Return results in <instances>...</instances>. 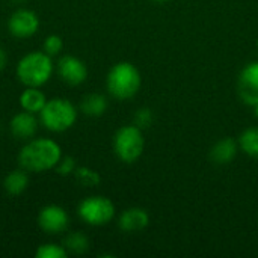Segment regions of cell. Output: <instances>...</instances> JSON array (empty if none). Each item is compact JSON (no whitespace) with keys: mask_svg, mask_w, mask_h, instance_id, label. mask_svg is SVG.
Wrapping results in <instances>:
<instances>
[{"mask_svg":"<svg viewBox=\"0 0 258 258\" xmlns=\"http://www.w3.org/2000/svg\"><path fill=\"white\" fill-rule=\"evenodd\" d=\"M8 60H9V57H8V51L0 45V71H3V70L8 67Z\"/></svg>","mask_w":258,"mask_h":258,"instance_id":"24","label":"cell"},{"mask_svg":"<svg viewBox=\"0 0 258 258\" xmlns=\"http://www.w3.org/2000/svg\"><path fill=\"white\" fill-rule=\"evenodd\" d=\"M20 107L26 112L38 115L47 103L45 94L39 88H26L18 98Z\"/></svg>","mask_w":258,"mask_h":258,"instance_id":"16","label":"cell"},{"mask_svg":"<svg viewBox=\"0 0 258 258\" xmlns=\"http://www.w3.org/2000/svg\"><path fill=\"white\" fill-rule=\"evenodd\" d=\"M239 150H240L239 144L234 139L224 138V139H219L212 147L209 156H210V160L215 165H228V163H231L236 159Z\"/></svg>","mask_w":258,"mask_h":258,"instance_id":"13","label":"cell"},{"mask_svg":"<svg viewBox=\"0 0 258 258\" xmlns=\"http://www.w3.org/2000/svg\"><path fill=\"white\" fill-rule=\"evenodd\" d=\"M74 178L79 184L85 186V187H95L101 183V177L100 174L88 166H80L74 171Z\"/></svg>","mask_w":258,"mask_h":258,"instance_id":"19","label":"cell"},{"mask_svg":"<svg viewBox=\"0 0 258 258\" xmlns=\"http://www.w3.org/2000/svg\"><path fill=\"white\" fill-rule=\"evenodd\" d=\"M116 209L115 204L101 195H92L80 201L77 207L79 218L91 227H104L115 218Z\"/></svg>","mask_w":258,"mask_h":258,"instance_id":"6","label":"cell"},{"mask_svg":"<svg viewBox=\"0 0 258 258\" xmlns=\"http://www.w3.org/2000/svg\"><path fill=\"white\" fill-rule=\"evenodd\" d=\"M39 115V124L51 133H63L77 121V107L63 97L47 100Z\"/></svg>","mask_w":258,"mask_h":258,"instance_id":"4","label":"cell"},{"mask_svg":"<svg viewBox=\"0 0 258 258\" xmlns=\"http://www.w3.org/2000/svg\"><path fill=\"white\" fill-rule=\"evenodd\" d=\"M257 45H258V42H257Z\"/></svg>","mask_w":258,"mask_h":258,"instance_id":"27","label":"cell"},{"mask_svg":"<svg viewBox=\"0 0 258 258\" xmlns=\"http://www.w3.org/2000/svg\"><path fill=\"white\" fill-rule=\"evenodd\" d=\"M62 50H63V39L59 35H48L42 42V51H45L51 57L59 56Z\"/></svg>","mask_w":258,"mask_h":258,"instance_id":"21","label":"cell"},{"mask_svg":"<svg viewBox=\"0 0 258 258\" xmlns=\"http://www.w3.org/2000/svg\"><path fill=\"white\" fill-rule=\"evenodd\" d=\"M57 76L60 80L70 86H79L88 79V67L86 63L73 54H63L59 57L56 65Z\"/></svg>","mask_w":258,"mask_h":258,"instance_id":"9","label":"cell"},{"mask_svg":"<svg viewBox=\"0 0 258 258\" xmlns=\"http://www.w3.org/2000/svg\"><path fill=\"white\" fill-rule=\"evenodd\" d=\"M77 169L76 166V160L70 156H62V159L59 160V163L56 165L54 171L60 175V177H68V175H74V171Z\"/></svg>","mask_w":258,"mask_h":258,"instance_id":"22","label":"cell"},{"mask_svg":"<svg viewBox=\"0 0 258 258\" xmlns=\"http://www.w3.org/2000/svg\"><path fill=\"white\" fill-rule=\"evenodd\" d=\"M68 255L65 246L59 243H42L35 252L36 258H67Z\"/></svg>","mask_w":258,"mask_h":258,"instance_id":"20","label":"cell"},{"mask_svg":"<svg viewBox=\"0 0 258 258\" xmlns=\"http://www.w3.org/2000/svg\"><path fill=\"white\" fill-rule=\"evenodd\" d=\"M154 2H159V3H163V2H169V0H154Z\"/></svg>","mask_w":258,"mask_h":258,"instance_id":"26","label":"cell"},{"mask_svg":"<svg viewBox=\"0 0 258 258\" xmlns=\"http://www.w3.org/2000/svg\"><path fill=\"white\" fill-rule=\"evenodd\" d=\"M239 148L249 157L258 159V127H249L239 136Z\"/></svg>","mask_w":258,"mask_h":258,"instance_id":"17","label":"cell"},{"mask_svg":"<svg viewBox=\"0 0 258 258\" xmlns=\"http://www.w3.org/2000/svg\"><path fill=\"white\" fill-rule=\"evenodd\" d=\"M237 92L245 104L251 107L258 104V60L248 63L239 74Z\"/></svg>","mask_w":258,"mask_h":258,"instance_id":"10","label":"cell"},{"mask_svg":"<svg viewBox=\"0 0 258 258\" xmlns=\"http://www.w3.org/2000/svg\"><path fill=\"white\" fill-rule=\"evenodd\" d=\"M8 30L15 38H30L39 30V17L32 9L18 8L8 18Z\"/></svg>","mask_w":258,"mask_h":258,"instance_id":"8","label":"cell"},{"mask_svg":"<svg viewBox=\"0 0 258 258\" xmlns=\"http://www.w3.org/2000/svg\"><path fill=\"white\" fill-rule=\"evenodd\" d=\"M151 122H153V113H151V110H148V109H141V110L136 112V115H135V124H136L138 127L144 128V127L151 125Z\"/></svg>","mask_w":258,"mask_h":258,"instance_id":"23","label":"cell"},{"mask_svg":"<svg viewBox=\"0 0 258 258\" xmlns=\"http://www.w3.org/2000/svg\"><path fill=\"white\" fill-rule=\"evenodd\" d=\"M54 65L53 57L45 51H29L24 54L15 68V76L21 85L26 88H41L53 76Z\"/></svg>","mask_w":258,"mask_h":258,"instance_id":"2","label":"cell"},{"mask_svg":"<svg viewBox=\"0 0 258 258\" xmlns=\"http://www.w3.org/2000/svg\"><path fill=\"white\" fill-rule=\"evenodd\" d=\"M148 224H150V215L147 213V210L141 207H130L124 210L118 219V227L124 233L142 231L148 227Z\"/></svg>","mask_w":258,"mask_h":258,"instance_id":"12","label":"cell"},{"mask_svg":"<svg viewBox=\"0 0 258 258\" xmlns=\"http://www.w3.org/2000/svg\"><path fill=\"white\" fill-rule=\"evenodd\" d=\"M38 227L50 236L62 234L70 227V215L57 204L44 206L38 213Z\"/></svg>","mask_w":258,"mask_h":258,"instance_id":"7","label":"cell"},{"mask_svg":"<svg viewBox=\"0 0 258 258\" xmlns=\"http://www.w3.org/2000/svg\"><path fill=\"white\" fill-rule=\"evenodd\" d=\"M107 107H109L107 98L103 94H98V92L86 94L80 100V104H79L80 112L85 116H89V118H100V116H103L106 113Z\"/></svg>","mask_w":258,"mask_h":258,"instance_id":"14","label":"cell"},{"mask_svg":"<svg viewBox=\"0 0 258 258\" xmlns=\"http://www.w3.org/2000/svg\"><path fill=\"white\" fill-rule=\"evenodd\" d=\"M145 139L136 124L122 125L113 136V153L124 163H135L144 153Z\"/></svg>","mask_w":258,"mask_h":258,"instance_id":"5","label":"cell"},{"mask_svg":"<svg viewBox=\"0 0 258 258\" xmlns=\"http://www.w3.org/2000/svg\"><path fill=\"white\" fill-rule=\"evenodd\" d=\"M141 73L130 62H118L115 63L106 77V88L110 97L115 100L124 101L133 98L141 89Z\"/></svg>","mask_w":258,"mask_h":258,"instance_id":"3","label":"cell"},{"mask_svg":"<svg viewBox=\"0 0 258 258\" xmlns=\"http://www.w3.org/2000/svg\"><path fill=\"white\" fill-rule=\"evenodd\" d=\"M29 172L18 168L15 171H11L6 174V177L3 178V189L8 195L11 197H18L21 194H24L29 187Z\"/></svg>","mask_w":258,"mask_h":258,"instance_id":"15","label":"cell"},{"mask_svg":"<svg viewBox=\"0 0 258 258\" xmlns=\"http://www.w3.org/2000/svg\"><path fill=\"white\" fill-rule=\"evenodd\" d=\"M39 119L35 116V113L26 112L21 109V112L15 113L9 121V130L14 138L20 141H29L32 139L38 132Z\"/></svg>","mask_w":258,"mask_h":258,"instance_id":"11","label":"cell"},{"mask_svg":"<svg viewBox=\"0 0 258 258\" xmlns=\"http://www.w3.org/2000/svg\"><path fill=\"white\" fill-rule=\"evenodd\" d=\"M252 109H254V115H255V118L258 119V104H255V106H254Z\"/></svg>","mask_w":258,"mask_h":258,"instance_id":"25","label":"cell"},{"mask_svg":"<svg viewBox=\"0 0 258 258\" xmlns=\"http://www.w3.org/2000/svg\"><path fill=\"white\" fill-rule=\"evenodd\" d=\"M63 246L68 251V254L82 255L89 249V240L82 231H74V233H70L65 237Z\"/></svg>","mask_w":258,"mask_h":258,"instance_id":"18","label":"cell"},{"mask_svg":"<svg viewBox=\"0 0 258 258\" xmlns=\"http://www.w3.org/2000/svg\"><path fill=\"white\" fill-rule=\"evenodd\" d=\"M60 159V145L48 138H32L26 141L17 156L18 168L33 174L54 169Z\"/></svg>","mask_w":258,"mask_h":258,"instance_id":"1","label":"cell"}]
</instances>
